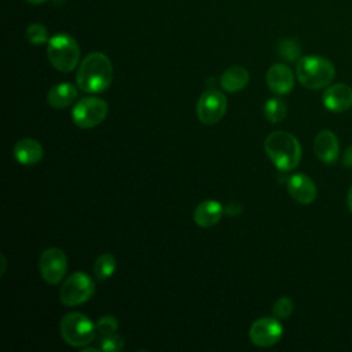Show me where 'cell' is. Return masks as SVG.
<instances>
[{"mask_svg": "<svg viewBox=\"0 0 352 352\" xmlns=\"http://www.w3.org/2000/svg\"><path fill=\"white\" fill-rule=\"evenodd\" d=\"M265 81L274 94L286 95L294 87V74L286 65L275 63L267 70Z\"/></svg>", "mask_w": 352, "mask_h": 352, "instance_id": "cell-12", "label": "cell"}, {"mask_svg": "<svg viewBox=\"0 0 352 352\" xmlns=\"http://www.w3.org/2000/svg\"><path fill=\"white\" fill-rule=\"evenodd\" d=\"M47 55L56 70L69 73L76 69L80 60V47L70 34L59 33L48 40Z\"/></svg>", "mask_w": 352, "mask_h": 352, "instance_id": "cell-4", "label": "cell"}, {"mask_svg": "<svg viewBox=\"0 0 352 352\" xmlns=\"http://www.w3.org/2000/svg\"><path fill=\"white\" fill-rule=\"evenodd\" d=\"M283 334V327L280 322L275 318H258L256 319L249 329L250 341L260 348H268L275 345Z\"/></svg>", "mask_w": 352, "mask_h": 352, "instance_id": "cell-10", "label": "cell"}, {"mask_svg": "<svg viewBox=\"0 0 352 352\" xmlns=\"http://www.w3.org/2000/svg\"><path fill=\"white\" fill-rule=\"evenodd\" d=\"M287 191L294 201L308 205L316 199V186L314 180L305 173H294L287 179Z\"/></svg>", "mask_w": 352, "mask_h": 352, "instance_id": "cell-11", "label": "cell"}, {"mask_svg": "<svg viewBox=\"0 0 352 352\" xmlns=\"http://www.w3.org/2000/svg\"><path fill=\"white\" fill-rule=\"evenodd\" d=\"M63 341L72 346H85L96 337V326L92 320L80 312H69L60 319L59 324Z\"/></svg>", "mask_w": 352, "mask_h": 352, "instance_id": "cell-5", "label": "cell"}, {"mask_svg": "<svg viewBox=\"0 0 352 352\" xmlns=\"http://www.w3.org/2000/svg\"><path fill=\"white\" fill-rule=\"evenodd\" d=\"M109 106L106 100L95 96L80 99L73 110L72 118L78 128H94L102 124L107 116Z\"/></svg>", "mask_w": 352, "mask_h": 352, "instance_id": "cell-7", "label": "cell"}, {"mask_svg": "<svg viewBox=\"0 0 352 352\" xmlns=\"http://www.w3.org/2000/svg\"><path fill=\"white\" fill-rule=\"evenodd\" d=\"M227 98L219 89H206L197 102V117L205 125L217 124L227 111Z\"/></svg>", "mask_w": 352, "mask_h": 352, "instance_id": "cell-8", "label": "cell"}, {"mask_svg": "<svg viewBox=\"0 0 352 352\" xmlns=\"http://www.w3.org/2000/svg\"><path fill=\"white\" fill-rule=\"evenodd\" d=\"M249 82V72L242 66L228 67L220 77V85L227 92H239Z\"/></svg>", "mask_w": 352, "mask_h": 352, "instance_id": "cell-18", "label": "cell"}, {"mask_svg": "<svg viewBox=\"0 0 352 352\" xmlns=\"http://www.w3.org/2000/svg\"><path fill=\"white\" fill-rule=\"evenodd\" d=\"M346 204H348V208H349V210L352 212V186L349 187V190H348V195H346Z\"/></svg>", "mask_w": 352, "mask_h": 352, "instance_id": "cell-27", "label": "cell"}, {"mask_svg": "<svg viewBox=\"0 0 352 352\" xmlns=\"http://www.w3.org/2000/svg\"><path fill=\"white\" fill-rule=\"evenodd\" d=\"M113 81L111 60L103 52H91L80 63L76 74L77 87L88 94L103 92Z\"/></svg>", "mask_w": 352, "mask_h": 352, "instance_id": "cell-1", "label": "cell"}, {"mask_svg": "<svg viewBox=\"0 0 352 352\" xmlns=\"http://www.w3.org/2000/svg\"><path fill=\"white\" fill-rule=\"evenodd\" d=\"M279 54L287 60L300 59V47L294 40H283L279 44Z\"/></svg>", "mask_w": 352, "mask_h": 352, "instance_id": "cell-25", "label": "cell"}, {"mask_svg": "<svg viewBox=\"0 0 352 352\" xmlns=\"http://www.w3.org/2000/svg\"><path fill=\"white\" fill-rule=\"evenodd\" d=\"M264 150L275 165L282 172L293 170L301 160V146L297 138L285 131L271 132L264 142Z\"/></svg>", "mask_w": 352, "mask_h": 352, "instance_id": "cell-2", "label": "cell"}, {"mask_svg": "<svg viewBox=\"0 0 352 352\" xmlns=\"http://www.w3.org/2000/svg\"><path fill=\"white\" fill-rule=\"evenodd\" d=\"M314 151L323 164H334L340 154V144L337 136L329 129L320 131L314 140Z\"/></svg>", "mask_w": 352, "mask_h": 352, "instance_id": "cell-14", "label": "cell"}, {"mask_svg": "<svg viewBox=\"0 0 352 352\" xmlns=\"http://www.w3.org/2000/svg\"><path fill=\"white\" fill-rule=\"evenodd\" d=\"M25 36L28 38V41L33 45H41L44 43L48 41V33L44 25L41 23H32L28 26Z\"/></svg>", "mask_w": 352, "mask_h": 352, "instance_id": "cell-21", "label": "cell"}, {"mask_svg": "<svg viewBox=\"0 0 352 352\" xmlns=\"http://www.w3.org/2000/svg\"><path fill=\"white\" fill-rule=\"evenodd\" d=\"M342 165L352 168V144L345 150V153L342 155Z\"/></svg>", "mask_w": 352, "mask_h": 352, "instance_id": "cell-26", "label": "cell"}, {"mask_svg": "<svg viewBox=\"0 0 352 352\" xmlns=\"http://www.w3.org/2000/svg\"><path fill=\"white\" fill-rule=\"evenodd\" d=\"M296 74L301 85L309 89H319L327 87L334 76V65L322 56L307 55L301 56L296 65Z\"/></svg>", "mask_w": 352, "mask_h": 352, "instance_id": "cell-3", "label": "cell"}, {"mask_svg": "<svg viewBox=\"0 0 352 352\" xmlns=\"http://www.w3.org/2000/svg\"><path fill=\"white\" fill-rule=\"evenodd\" d=\"M76 98L77 88L70 82H60L58 85H54L47 95L48 104L56 110L70 106L76 100Z\"/></svg>", "mask_w": 352, "mask_h": 352, "instance_id": "cell-17", "label": "cell"}, {"mask_svg": "<svg viewBox=\"0 0 352 352\" xmlns=\"http://www.w3.org/2000/svg\"><path fill=\"white\" fill-rule=\"evenodd\" d=\"M223 212L224 208L219 201L206 199L197 205L194 210V221L202 228H209L220 221Z\"/></svg>", "mask_w": 352, "mask_h": 352, "instance_id": "cell-16", "label": "cell"}, {"mask_svg": "<svg viewBox=\"0 0 352 352\" xmlns=\"http://www.w3.org/2000/svg\"><path fill=\"white\" fill-rule=\"evenodd\" d=\"M12 153H14L15 160L19 164L30 166V165H36L41 161V158L44 155V148L38 140L32 139V138H25V139H19L15 143Z\"/></svg>", "mask_w": 352, "mask_h": 352, "instance_id": "cell-15", "label": "cell"}, {"mask_svg": "<svg viewBox=\"0 0 352 352\" xmlns=\"http://www.w3.org/2000/svg\"><path fill=\"white\" fill-rule=\"evenodd\" d=\"M287 113V106L280 98H271L264 104V116L270 122H280Z\"/></svg>", "mask_w": 352, "mask_h": 352, "instance_id": "cell-20", "label": "cell"}, {"mask_svg": "<svg viewBox=\"0 0 352 352\" xmlns=\"http://www.w3.org/2000/svg\"><path fill=\"white\" fill-rule=\"evenodd\" d=\"M26 1H29V3H32V4H41V3H44L45 0H26Z\"/></svg>", "mask_w": 352, "mask_h": 352, "instance_id": "cell-28", "label": "cell"}, {"mask_svg": "<svg viewBox=\"0 0 352 352\" xmlns=\"http://www.w3.org/2000/svg\"><path fill=\"white\" fill-rule=\"evenodd\" d=\"M95 293V282L85 272H73L63 282L59 297L63 305L76 307L88 301Z\"/></svg>", "mask_w": 352, "mask_h": 352, "instance_id": "cell-6", "label": "cell"}, {"mask_svg": "<svg viewBox=\"0 0 352 352\" xmlns=\"http://www.w3.org/2000/svg\"><path fill=\"white\" fill-rule=\"evenodd\" d=\"M40 275L48 285H58L66 275L67 257L59 248L45 249L38 261Z\"/></svg>", "mask_w": 352, "mask_h": 352, "instance_id": "cell-9", "label": "cell"}, {"mask_svg": "<svg viewBox=\"0 0 352 352\" xmlns=\"http://www.w3.org/2000/svg\"><path fill=\"white\" fill-rule=\"evenodd\" d=\"M293 301L289 297H279L272 307V312L278 319H287L293 312Z\"/></svg>", "mask_w": 352, "mask_h": 352, "instance_id": "cell-24", "label": "cell"}, {"mask_svg": "<svg viewBox=\"0 0 352 352\" xmlns=\"http://www.w3.org/2000/svg\"><path fill=\"white\" fill-rule=\"evenodd\" d=\"M322 99L327 110L333 113L346 111L352 106V88L341 82L330 85L323 92Z\"/></svg>", "mask_w": 352, "mask_h": 352, "instance_id": "cell-13", "label": "cell"}, {"mask_svg": "<svg viewBox=\"0 0 352 352\" xmlns=\"http://www.w3.org/2000/svg\"><path fill=\"white\" fill-rule=\"evenodd\" d=\"M98 348L106 352H120L124 349V338L116 333L100 337Z\"/></svg>", "mask_w": 352, "mask_h": 352, "instance_id": "cell-22", "label": "cell"}, {"mask_svg": "<svg viewBox=\"0 0 352 352\" xmlns=\"http://www.w3.org/2000/svg\"><path fill=\"white\" fill-rule=\"evenodd\" d=\"M95 326H96V333L99 334V337H104V336H109V334H113L117 331L118 320L113 315H104V316L99 318V320L95 323Z\"/></svg>", "mask_w": 352, "mask_h": 352, "instance_id": "cell-23", "label": "cell"}, {"mask_svg": "<svg viewBox=\"0 0 352 352\" xmlns=\"http://www.w3.org/2000/svg\"><path fill=\"white\" fill-rule=\"evenodd\" d=\"M116 267H117L116 257L111 253H102L95 260L94 274L99 280H104L114 274Z\"/></svg>", "mask_w": 352, "mask_h": 352, "instance_id": "cell-19", "label": "cell"}]
</instances>
